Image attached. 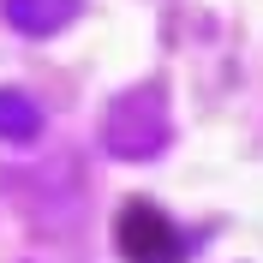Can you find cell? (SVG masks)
I'll use <instances>...</instances> for the list:
<instances>
[{
	"mask_svg": "<svg viewBox=\"0 0 263 263\" xmlns=\"http://www.w3.org/2000/svg\"><path fill=\"white\" fill-rule=\"evenodd\" d=\"M78 18V0H6V24L24 36H54Z\"/></svg>",
	"mask_w": 263,
	"mask_h": 263,
	"instance_id": "3957f363",
	"label": "cell"
},
{
	"mask_svg": "<svg viewBox=\"0 0 263 263\" xmlns=\"http://www.w3.org/2000/svg\"><path fill=\"white\" fill-rule=\"evenodd\" d=\"M36 132H42V108L30 96H18V90H0V138L6 144H30Z\"/></svg>",
	"mask_w": 263,
	"mask_h": 263,
	"instance_id": "277c9868",
	"label": "cell"
},
{
	"mask_svg": "<svg viewBox=\"0 0 263 263\" xmlns=\"http://www.w3.org/2000/svg\"><path fill=\"white\" fill-rule=\"evenodd\" d=\"M120 251L132 263H174L180 257V233L167 228L156 203H126L120 210Z\"/></svg>",
	"mask_w": 263,
	"mask_h": 263,
	"instance_id": "7a4b0ae2",
	"label": "cell"
},
{
	"mask_svg": "<svg viewBox=\"0 0 263 263\" xmlns=\"http://www.w3.org/2000/svg\"><path fill=\"white\" fill-rule=\"evenodd\" d=\"M108 149L126 156V162H149V156H162L167 149V96L162 84H138L126 96L108 108Z\"/></svg>",
	"mask_w": 263,
	"mask_h": 263,
	"instance_id": "6da1fadb",
	"label": "cell"
}]
</instances>
